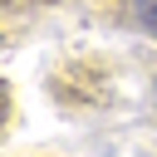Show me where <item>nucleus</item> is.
I'll use <instances>...</instances> for the list:
<instances>
[{"instance_id": "obj_2", "label": "nucleus", "mask_w": 157, "mask_h": 157, "mask_svg": "<svg viewBox=\"0 0 157 157\" xmlns=\"http://www.w3.org/2000/svg\"><path fill=\"white\" fill-rule=\"evenodd\" d=\"M5 118H10V88L0 83V132H5Z\"/></svg>"}, {"instance_id": "obj_1", "label": "nucleus", "mask_w": 157, "mask_h": 157, "mask_svg": "<svg viewBox=\"0 0 157 157\" xmlns=\"http://www.w3.org/2000/svg\"><path fill=\"white\" fill-rule=\"evenodd\" d=\"M132 20L157 39V0H132Z\"/></svg>"}]
</instances>
